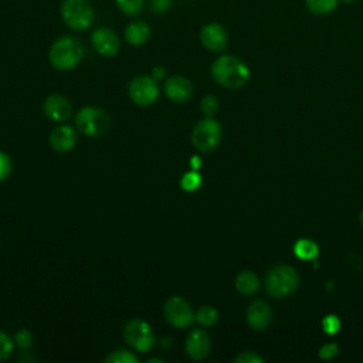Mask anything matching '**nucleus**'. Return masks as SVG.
<instances>
[{
	"instance_id": "nucleus-9",
	"label": "nucleus",
	"mask_w": 363,
	"mask_h": 363,
	"mask_svg": "<svg viewBox=\"0 0 363 363\" xmlns=\"http://www.w3.org/2000/svg\"><path fill=\"white\" fill-rule=\"evenodd\" d=\"M163 313L166 320L177 328V329H184L190 326L194 320V312L191 306L189 305L187 301H184L180 296H172L164 302L163 306Z\"/></svg>"
},
{
	"instance_id": "nucleus-1",
	"label": "nucleus",
	"mask_w": 363,
	"mask_h": 363,
	"mask_svg": "<svg viewBox=\"0 0 363 363\" xmlns=\"http://www.w3.org/2000/svg\"><path fill=\"white\" fill-rule=\"evenodd\" d=\"M213 79L224 88L238 89L250 79V68L234 55H220L211 64Z\"/></svg>"
},
{
	"instance_id": "nucleus-20",
	"label": "nucleus",
	"mask_w": 363,
	"mask_h": 363,
	"mask_svg": "<svg viewBox=\"0 0 363 363\" xmlns=\"http://www.w3.org/2000/svg\"><path fill=\"white\" fill-rule=\"evenodd\" d=\"M194 320L204 326V328H210L213 325L217 323L218 320V312L217 309H214L213 306H208V305H204V306H200L197 309V312L194 313Z\"/></svg>"
},
{
	"instance_id": "nucleus-28",
	"label": "nucleus",
	"mask_w": 363,
	"mask_h": 363,
	"mask_svg": "<svg viewBox=\"0 0 363 363\" xmlns=\"http://www.w3.org/2000/svg\"><path fill=\"white\" fill-rule=\"evenodd\" d=\"M322 328L328 335H336L340 330V320L336 315H326L322 320Z\"/></svg>"
},
{
	"instance_id": "nucleus-17",
	"label": "nucleus",
	"mask_w": 363,
	"mask_h": 363,
	"mask_svg": "<svg viewBox=\"0 0 363 363\" xmlns=\"http://www.w3.org/2000/svg\"><path fill=\"white\" fill-rule=\"evenodd\" d=\"M150 38V27L143 20H133L125 28V40L132 47H142Z\"/></svg>"
},
{
	"instance_id": "nucleus-13",
	"label": "nucleus",
	"mask_w": 363,
	"mask_h": 363,
	"mask_svg": "<svg viewBox=\"0 0 363 363\" xmlns=\"http://www.w3.org/2000/svg\"><path fill=\"white\" fill-rule=\"evenodd\" d=\"M200 41L204 48L213 52H220L227 47L228 35L225 28L218 23H208L200 31Z\"/></svg>"
},
{
	"instance_id": "nucleus-22",
	"label": "nucleus",
	"mask_w": 363,
	"mask_h": 363,
	"mask_svg": "<svg viewBox=\"0 0 363 363\" xmlns=\"http://www.w3.org/2000/svg\"><path fill=\"white\" fill-rule=\"evenodd\" d=\"M116 7L126 16H139L143 10L145 0H115Z\"/></svg>"
},
{
	"instance_id": "nucleus-10",
	"label": "nucleus",
	"mask_w": 363,
	"mask_h": 363,
	"mask_svg": "<svg viewBox=\"0 0 363 363\" xmlns=\"http://www.w3.org/2000/svg\"><path fill=\"white\" fill-rule=\"evenodd\" d=\"M186 354L193 360H204L211 352V340L206 330L193 329L184 342Z\"/></svg>"
},
{
	"instance_id": "nucleus-4",
	"label": "nucleus",
	"mask_w": 363,
	"mask_h": 363,
	"mask_svg": "<svg viewBox=\"0 0 363 363\" xmlns=\"http://www.w3.org/2000/svg\"><path fill=\"white\" fill-rule=\"evenodd\" d=\"M60 13L64 24L74 31L88 30L95 18V10L89 0H62Z\"/></svg>"
},
{
	"instance_id": "nucleus-6",
	"label": "nucleus",
	"mask_w": 363,
	"mask_h": 363,
	"mask_svg": "<svg viewBox=\"0 0 363 363\" xmlns=\"http://www.w3.org/2000/svg\"><path fill=\"white\" fill-rule=\"evenodd\" d=\"M221 135V125L211 116H207L206 119L196 123L191 133V142L196 149L201 152H210L218 146Z\"/></svg>"
},
{
	"instance_id": "nucleus-33",
	"label": "nucleus",
	"mask_w": 363,
	"mask_h": 363,
	"mask_svg": "<svg viewBox=\"0 0 363 363\" xmlns=\"http://www.w3.org/2000/svg\"><path fill=\"white\" fill-rule=\"evenodd\" d=\"M164 75H166V69H164L163 67L156 65V67H153V68H152V77H153L156 81L163 79V78H164Z\"/></svg>"
},
{
	"instance_id": "nucleus-15",
	"label": "nucleus",
	"mask_w": 363,
	"mask_h": 363,
	"mask_svg": "<svg viewBox=\"0 0 363 363\" xmlns=\"http://www.w3.org/2000/svg\"><path fill=\"white\" fill-rule=\"evenodd\" d=\"M164 94L172 102L184 104L193 95V85L186 77L173 75L164 81Z\"/></svg>"
},
{
	"instance_id": "nucleus-30",
	"label": "nucleus",
	"mask_w": 363,
	"mask_h": 363,
	"mask_svg": "<svg viewBox=\"0 0 363 363\" xmlns=\"http://www.w3.org/2000/svg\"><path fill=\"white\" fill-rule=\"evenodd\" d=\"M11 169H13V164H11L9 155H6L4 152L0 150V182H3L4 179H7L10 176Z\"/></svg>"
},
{
	"instance_id": "nucleus-34",
	"label": "nucleus",
	"mask_w": 363,
	"mask_h": 363,
	"mask_svg": "<svg viewBox=\"0 0 363 363\" xmlns=\"http://www.w3.org/2000/svg\"><path fill=\"white\" fill-rule=\"evenodd\" d=\"M191 166H193V169L196 170V169H197V166H200V160H197V157H193V160H191Z\"/></svg>"
},
{
	"instance_id": "nucleus-11",
	"label": "nucleus",
	"mask_w": 363,
	"mask_h": 363,
	"mask_svg": "<svg viewBox=\"0 0 363 363\" xmlns=\"http://www.w3.org/2000/svg\"><path fill=\"white\" fill-rule=\"evenodd\" d=\"M91 43L95 51L104 57H113L119 52L121 48L119 37L108 27L95 28L91 35Z\"/></svg>"
},
{
	"instance_id": "nucleus-2",
	"label": "nucleus",
	"mask_w": 363,
	"mask_h": 363,
	"mask_svg": "<svg viewBox=\"0 0 363 363\" xmlns=\"http://www.w3.org/2000/svg\"><path fill=\"white\" fill-rule=\"evenodd\" d=\"M82 57L84 45L74 35H62L57 38L48 51V61L58 71H69L75 68Z\"/></svg>"
},
{
	"instance_id": "nucleus-23",
	"label": "nucleus",
	"mask_w": 363,
	"mask_h": 363,
	"mask_svg": "<svg viewBox=\"0 0 363 363\" xmlns=\"http://www.w3.org/2000/svg\"><path fill=\"white\" fill-rule=\"evenodd\" d=\"M106 363H138L139 359L129 350L125 349H119V350H113L111 354H108L105 357Z\"/></svg>"
},
{
	"instance_id": "nucleus-25",
	"label": "nucleus",
	"mask_w": 363,
	"mask_h": 363,
	"mask_svg": "<svg viewBox=\"0 0 363 363\" xmlns=\"http://www.w3.org/2000/svg\"><path fill=\"white\" fill-rule=\"evenodd\" d=\"M14 347V340L4 332L0 330V362L6 360Z\"/></svg>"
},
{
	"instance_id": "nucleus-36",
	"label": "nucleus",
	"mask_w": 363,
	"mask_h": 363,
	"mask_svg": "<svg viewBox=\"0 0 363 363\" xmlns=\"http://www.w3.org/2000/svg\"><path fill=\"white\" fill-rule=\"evenodd\" d=\"M360 223H362V225H363V211L360 213Z\"/></svg>"
},
{
	"instance_id": "nucleus-32",
	"label": "nucleus",
	"mask_w": 363,
	"mask_h": 363,
	"mask_svg": "<svg viewBox=\"0 0 363 363\" xmlns=\"http://www.w3.org/2000/svg\"><path fill=\"white\" fill-rule=\"evenodd\" d=\"M337 353H339V347H337L336 343H332V342H330V343H325V345L319 349V352H318L319 357L323 359V360L332 359V357H335Z\"/></svg>"
},
{
	"instance_id": "nucleus-18",
	"label": "nucleus",
	"mask_w": 363,
	"mask_h": 363,
	"mask_svg": "<svg viewBox=\"0 0 363 363\" xmlns=\"http://www.w3.org/2000/svg\"><path fill=\"white\" fill-rule=\"evenodd\" d=\"M235 288L245 296L254 295L259 288V279L252 271H241L235 277Z\"/></svg>"
},
{
	"instance_id": "nucleus-31",
	"label": "nucleus",
	"mask_w": 363,
	"mask_h": 363,
	"mask_svg": "<svg viewBox=\"0 0 363 363\" xmlns=\"http://www.w3.org/2000/svg\"><path fill=\"white\" fill-rule=\"evenodd\" d=\"M172 7V0H149V9L155 14H163Z\"/></svg>"
},
{
	"instance_id": "nucleus-5",
	"label": "nucleus",
	"mask_w": 363,
	"mask_h": 363,
	"mask_svg": "<svg viewBox=\"0 0 363 363\" xmlns=\"http://www.w3.org/2000/svg\"><path fill=\"white\" fill-rule=\"evenodd\" d=\"M77 128L89 138H101L111 128L109 115L98 106H85L75 116Z\"/></svg>"
},
{
	"instance_id": "nucleus-8",
	"label": "nucleus",
	"mask_w": 363,
	"mask_h": 363,
	"mask_svg": "<svg viewBox=\"0 0 363 363\" xmlns=\"http://www.w3.org/2000/svg\"><path fill=\"white\" fill-rule=\"evenodd\" d=\"M129 96L139 106L152 105L159 96L157 81L152 75L135 77L129 84Z\"/></svg>"
},
{
	"instance_id": "nucleus-21",
	"label": "nucleus",
	"mask_w": 363,
	"mask_h": 363,
	"mask_svg": "<svg viewBox=\"0 0 363 363\" xmlns=\"http://www.w3.org/2000/svg\"><path fill=\"white\" fill-rule=\"evenodd\" d=\"M337 3L339 0H305L306 9L316 16L332 13L336 9Z\"/></svg>"
},
{
	"instance_id": "nucleus-24",
	"label": "nucleus",
	"mask_w": 363,
	"mask_h": 363,
	"mask_svg": "<svg viewBox=\"0 0 363 363\" xmlns=\"http://www.w3.org/2000/svg\"><path fill=\"white\" fill-rule=\"evenodd\" d=\"M201 184V176L197 172H189L186 173L180 180V187L184 191H194Z\"/></svg>"
},
{
	"instance_id": "nucleus-16",
	"label": "nucleus",
	"mask_w": 363,
	"mask_h": 363,
	"mask_svg": "<svg viewBox=\"0 0 363 363\" xmlns=\"http://www.w3.org/2000/svg\"><path fill=\"white\" fill-rule=\"evenodd\" d=\"M50 145L55 152H69L77 145V132L72 126L58 125L50 133Z\"/></svg>"
},
{
	"instance_id": "nucleus-35",
	"label": "nucleus",
	"mask_w": 363,
	"mask_h": 363,
	"mask_svg": "<svg viewBox=\"0 0 363 363\" xmlns=\"http://www.w3.org/2000/svg\"><path fill=\"white\" fill-rule=\"evenodd\" d=\"M153 362H159V363H162V359H155V357L147 359V363H153Z\"/></svg>"
},
{
	"instance_id": "nucleus-26",
	"label": "nucleus",
	"mask_w": 363,
	"mask_h": 363,
	"mask_svg": "<svg viewBox=\"0 0 363 363\" xmlns=\"http://www.w3.org/2000/svg\"><path fill=\"white\" fill-rule=\"evenodd\" d=\"M200 109H201V112L206 115V116H213L216 112H217V109H218V101H217V98L216 96H213V95H207V96H204L203 99H201V102H200Z\"/></svg>"
},
{
	"instance_id": "nucleus-29",
	"label": "nucleus",
	"mask_w": 363,
	"mask_h": 363,
	"mask_svg": "<svg viewBox=\"0 0 363 363\" xmlns=\"http://www.w3.org/2000/svg\"><path fill=\"white\" fill-rule=\"evenodd\" d=\"M234 362H235V363H262L264 359H262L259 354H257L255 352L245 350V352L238 353V354L234 357Z\"/></svg>"
},
{
	"instance_id": "nucleus-14",
	"label": "nucleus",
	"mask_w": 363,
	"mask_h": 363,
	"mask_svg": "<svg viewBox=\"0 0 363 363\" xmlns=\"http://www.w3.org/2000/svg\"><path fill=\"white\" fill-rule=\"evenodd\" d=\"M43 109L45 116L54 122H65L72 115L71 102L60 94H52L47 96L44 101Z\"/></svg>"
},
{
	"instance_id": "nucleus-12",
	"label": "nucleus",
	"mask_w": 363,
	"mask_h": 363,
	"mask_svg": "<svg viewBox=\"0 0 363 363\" xmlns=\"http://www.w3.org/2000/svg\"><path fill=\"white\" fill-rule=\"evenodd\" d=\"M247 323L255 332L265 330L272 322V311L264 299H255L247 309Z\"/></svg>"
},
{
	"instance_id": "nucleus-19",
	"label": "nucleus",
	"mask_w": 363,
	"mask_h": 363,
	"mask_svg": "<svg viewBox=\"0 0 363 363\" xmlns=\"http://www.w3.org/2000/svg\"><path fill=\"white\" fill-rule=\"evenodd\" d=\"M294 254L303 261H309V259H315L319 254V247L316 242H313L312 240L308 238H301L295 242L294 245Z\"/></svg>"
},
{
	"instance_id": "nucleus-27",
	"label": "nucleus",
	"mask_w": 363,
	"mask_h": 363,
	"mask_svg": "<svg viewBox=\"0 0 363 363\" xmlns=\"http://www.w3.org/2000/svg\"><path fill=\"white\" fill-rule=\"evenodd\" d=\"M14 343L21 349V350H27L31 347L33 345V335L28 329H20L16 336H14Z\"/></svg>"
},
{
	"instance_id": "nucleus-7",
	"label": "nucleus",
	"mask_w": 363,
	"mask_h": 363,
	"mask_svg": "<svg viewBox=\"0 0 363 363\" xmlns=\"http://www.w3.org/2000/svg\"><path fill=\"white\" fill-rule=\"evenodd\" d=\"M123 337L126 343L142 353L149 352L155 345V336L147 322L142 319H132L123 328Z\"/></svg>"
},
{
	"instance_id": "nucleus-3",
	"label": "nucleus",
	"mask_w": 363,
	"mask_h": 363,
	"mask_svg": "<svg viewBox=\"0 0 363 363\" xmlns=\"http://www.w3.org/2000/svg\"><path fill=\"white\" fill-rule=\"evenodd\" d=\"M264 285L272 298H286L295 292L299 285L298 271L289 265H277L265 274Z\"/></svg>"
}]
</instances>
